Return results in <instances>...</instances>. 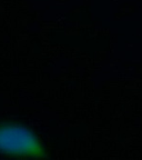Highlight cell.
I'll return each instance as SVG.
<instances>
[{
    "label": "cell",
    "mask_w": 142,
    "mask_h": 160,
    "mask_svg": "<svg viewBox=\"0 0 142 160\" xmlns=\"http://www.w3.org/2000/svg\"><path fill=\"white\" fill-rule=\"evenodd\" d=\"M0 152L13 156L45 157L39 139L27 128L19 125H0Z\"/></svg>",
    "instance_id": "1"
}]
</instances>
